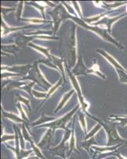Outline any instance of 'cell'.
Returning <instances> with one entry per match:
<instances>
[{
  "instance_id": "e575fe53",
  "label": "cell",
  "mask_w": 127,
  "mask_h": 159,
  "mask_svg": "<svg viewBox=\"0 0 127 159\" xmlns=\"http://www.w3.org/2000/svg\"><path fill=\"white\" fill-rule=\"evenodd\" d=\"M72 4H73V7H74V9H75V11H76V13H77V15H78L79 18H81V19H83L82 13H81V8H80V6H79L78 2H75V1H73V2H72Z\"/></svg>"
},
{
  "instance_id": "cb8c5ba5",
  "label": "cell",
  "mask_w": 127,
  "mask_h": 159,
  "mask_svg": "<svg viewBox=\"0 0 127 159\" xmlns=\"http://www.w3.org/2000/svg\"><path fill=\"white\" fill-rule=\"evenodd\" d=\"M90 71H91V74L97 75L98 76H100V77L102 78V79L106 80V76L104 74V73H102V72H100V69H99L98 65H97L96 63L94 64V65H93L90 68Z\"/></svg>"
},
{
  "instance_id": "4dcf8cb0",
  "label": "cell",
  "mask_w": 127,
  "mask_h": 159,
  "mask_svg": "<svg viewBox=\"0 0 127 159\" xmlns=\"http://www.w3.org/2000/svg\"><path fill=\"white\" fill-rule=\"evenodd\" d=\"M117 121L120 122L121 127H124L127 125V115H122V116H118L117 117Z\"/></svg>"
},
{
  "instance_id": "74e56055",
  "label": "cell",
  "mask_w": 127,
  "mask_h": 159,
  "mask_svg": "<svg viewBox=\"0 0 127 159\" xmlns=\"http://www.w3.org/2000/svg\"><path fill=\"white\" fill-rule=\"evenodd\" d=\"M16 139V135H10V134H9V135H7V134H4V135L2 136V139H1V141L2 142V143H4V142H6V140H13V139Z\"/></svg>"
},
{
  "instance_id": "5b68a950",
  "label": "cell",
  "mask_w": 127,
  "mask_h": 159,
  "mask_svg": "<svg viewBox=\"0 0 127 159\" xmlns=\"http://www.w3.org/2000/svg\"><path fill=\"white\" fill-rule=\"evenodd\" d=\"M49 15H51V17L53 19L52 22L54 24V34H56L62 22L65 21V19H67L66 16L68 13L66 12V9L63 7L62 4H59V6H57V7L49 12Z\"/></svg>"
},
{
  "instance_id": "f35d334b",
  "label": "cell",
  "mask_w": 127,
  "mask_h": 159,
  "mask_svg": "<svg viewBox=\"0 0 127 159\" xmlns=\"http://www.w3.org/2000/svg\"><path fill=\"white\" fill-rule=\"evenodd\" d=\"M115 155L117 156V157H118V159H125V158H124V157H121V156L119 155V154H115Z\"/></svg>"
},
{
  "instance_id": "ffe728a7",
  "label": "cell",
  "mask_w": 127,
  "mask_h": 159,
  "mask_svg": "<svg viewBox=\"0 0 127 159\" xmlns=\"http://www.w3.org/2000/svg\"><path fill=\"white\" fill-rule=\"evenodd\" d=\"M1 26H2V36H6V35L7 34H9V33L18 30L20 29L22 30L24 29V28L31 27V26H23V27H10V26H8L7 27V25H6V22H4L3 18H2V24H1Z\"/></svg>"
},
{
  "instance_id": "484cf974",
  "label": "cell",
  "mask_w": 127,
  "mask_h": 159,
  "mask_svg": "<svg viewBox=\"0 0 127 159\" xmlns=\"http://www.w3.org/2000/svg\"><path fill=\"white\" fill-rule=\"evenodd\" d=\"M70 153H71L73 150H76V139H75V134H74V126H73V130H72V134L71 138H70ZM77 151V150H75Z\"/></svg>"
},
{
  "instance_id": "3957f363",
  "label": "cell",
  "mask_w": 127,
  "mask_h": 159,
  "mask_svg": "<svg viewBox=\"0 0 127 159\" xmlns=\"http://www.w3.org/2000/svg\"><path fill=\"white\" fill-rule=\"evenodd\" d=\"M42 62H43V61H35L33 63V65H32V69L29 71V75L25 76L22 80H31L32 82L37 83L38 84L40 85L42 88H43L46 90H49L52 87V85L45 79V77L42 74V72H40L39 67H38V64L42 63Z\"/></svg>"
},
{
  "instance_id": "d6986e66",
  "label": "cell",
  "mask_w": 127,
  "mask_h": 159,
  "mask_svg": "<svg viewBox=\"0 0 127 159\" xmlns=\"http://www.w3.org/2000/svg\"><path fill=\"white\" fill-rule=\"evenodd\" d=\"M2 112L4 117L6 118V119H11V120H13V121H14L15 123H23V124L27 125V123H26L24 119H22V118L18 117V116H16V115L14 114V113H11V112H6L5 111L2 110Z\"/></svg>"
},
{
  "instance_id": "4fadbf2b",
  "label": "cell",
  "mask_w": 127,
  "mask_h": 159,
  "mask_svg": "<svg viewBox=\"0 0 127 159\" xmlns=\"http://www.w3.org/2000/svg\"><path fill=\"white\" fill-rule=\"evenodd\" d=\"M96 52H99L100 54L102 55V56L104 57L105 58V59L107 60V61H108L109 62V63L111 64V65H112L113 67L115 68V70H116V69H121V70L127 71L126 69H124L123 66H122V65H121V64L118 63V62L115 59V58L113 57L112 56H111V55H110L109 53H108V52H106V51L102 50V49H97Z\"/></svg>"
},
{
  "instance_id": "5bb4252c",
  "label": "cell",
  "mask_w": 127,
  "mask_h": 159,
  "mask_svg": "<svg viewBox=\"0 0 127 159\" xmlns=\"http://www.w3.org/2000/svg\"><path fill=\"white\" fill-rule=\"evenodd\" d=\"M71 134H72V130H69L68 128L65 130L64 137H63L60 145L58 146L57 147H55V148L52 149V150L55 151L54 154H63V152H64L65 148H66V147H65V145H66L67 140L70 139V137H71Z\"/></svg>"
},
{
  "instance_id": "8992f818",
  "label": "cell",
  "mask_w": 127,
  "mask_h": 159,
  "mask_svg": "<svg viewBox=\"0 0 127 159\" xmlns=\"http://www.w3.org/2000/svg\"><path fill=\"white\" fill-rule=\"evenodd\" d=\"M67 72H68V76H69V79L70 80V83L71 84L73 85V89L75 90L76 93L77 95V97H78L79 102L81 103V107H82V110L83 112H84V114H88V111H87V109L88 107H89V104L88 103H86L85 100H84V98L82 95V92H81V86L79 84L78 80H77V77L76 76L73 74V72H70V69L67 68Z\"/></svg>"
},
{
  "instance_id": "ba28073f",
  "label": "cell",
  "mask_w": 127,
  "mask_h": 159,
  "mask_svg": "<svg viewBox=\"0 0 127 159\" xmlns=\"http://www.w3.org/2000/svg\"><path fill=\"white\" fill-rule=\"evenodd\" d=\"M32 65H14V66H2V71L5 72H13L20 76H27L29 71L32 69Z\"/></svg>"
},
{
  "instance_id": "52a82bcc",
  "label": "cell",
  "mask_w": 127,
  "mask_h": 159,
  "mask_svg": "<svg viewBox=\"0 0 127 159\" xmlns=\"http://www.w3.org/2000/svg\"><path fill=\"white\" fill-rule=\"evenodd\" d=\"M68 45L69 52L70 55V59L72 61V65L77 64V38H76V25H73V30L71 32L70 38L67 42Z\"/></svg>"
},
{
  "instance_id": "f1b7e54d",
  "label": "cell",
  "mask_w": 127,
  "mask_h": 159,
  "mask_svg": "<svg viewBox=\"0 0 127 159\" xmlns=\"http://www.w3.org/2000/svg\"><path fill=\"white\" fill-rule=\"evenodd\" d=\"M120 146H122V145H118V146H116V147H104V148H102V147H93L92 148L95 149L96 151H99V152H105V151H111V150H115V149H117L118 147H119Z\"/></svg>"
},
{
  "instance_id": "83f0119b",
  "label": "cell",
  "mask_w": 127,
  "mask_h": 159,
  "mask_svg": "<svg viewBox=\"0 0 127 159\" xmlns=\"http://www.w3.org/2000/svg\"><path fill=\"white\" fill-rule=\"evenodd\" d=\"M101 128H102V126H101L100 123H98L96 126H95V127L92 129V130L89 132V133H88V134H86V135H85V140H88V139H91V138L94 137V136H95V134H96L97 132H98V130H100Z\"/></svg>"
},
{
  "instance_id": "d590c367",
  "label": "cell",
  "mask_w": 127,
  "mask_h": 159,
  "mask_svg": "<svg viewBox=\"0 0 127 159\" xmlns=\"http://www.w3.org/2000/svg\"><path fill=\"white\" fill-rule=\"evenodd\" d=\"M32 95L37 99H44L47 96V92H37L36 90H32Z\"/></svg>"
},
{
  "instance_id": "1f68e13d",
  "label": "cell",
  "mask_w": 127,
  "mask_h": 159,
  "mask_svg": "<svg viewBox=\"0 0 127 159\" xmlns=\"http://www.w3.org/2000/svg\"><path fill=\"white\" fill-rule=\"evenodd\" d=\"M92 144H96V140H95V138L94 137L88 139V141L86 140L85 142H84L82 144V147H84V148H85L87 150H88V149H89V147H91Z\"/></svg>"
},
{
  "instance_id": "9a60e30c",
  "label": "cell",
  "mask_w": 127,
  "mask_h": 159,
  "mask_svg": "<svg viewBox=\"0 0 127 159\" xmlns=\"http://www.w3.org/2000/svg\"><path fill=\"white\" fill-rule=\"evenodd\" d=\"M15 130V135H16V149H14L12 147H9L10 149H12L16 153V155H17V159H22L23 157H27L29 154H30L32 150H29V151H25L24 150H20V147H19V141H18V137H19V134H18V131Z\"/></svg>"
},
{
  "instance_id": "7c38bea8",
  "label": "cell",
  "mask_w": 127,
  "mask_h": 159,
  "mask_svg": "<svg viewBox=\"0 0 127 159\" xmlns=\"http://www.w3.org/2000/svg\"><path fill=\"white\" fill-rule=\"evenodd\" d=\"M22 132H23L24 139H25L27 142H29V143H31V146H32V147L33 148V151H34L35 154H36V156L40 157V158H43V159L44 158L43 154H41V152H40V150H39V147H36V145H35L34 141L32 140V137L30 135V134H29V132L27 131V129H26V127H25V124L22 125Z\"/></svg>"
},
{
  "instance_id": "30bf717a",
  "label": "cell",
  "mask_w": 127,
  "mask_h": 159,
  "mask_svg": "<svg viewBox=\"0 0 127 159\" xmlns=\"http://www.w3.org/2000/svg\"><path fill=\"white\" fill-rule=\"evenodd\" d=\"M74 76H81V75H88L91 74V71L90 68H87L83 61L82 56H80L77 64H76L75 67L73 68L71 71Z\"/></svg>"
},
{
  "instance_id": "d4e9b609",
  "label": "cell",
  "mask_w": 127,
  "mask_h": 159,
  "mask_svg": "<svg viewBox=\"0 0 127 159\" xmlns=\"http://www.w3.org/2000/svg\"><path fill=\"white\" fill-rule=\"evenodd\" d=\"M118 76L119 77L120 83L127 84V71L121 70V69H116Z\"/></svg>"
},
{
  "instance_id": "f546056e",
  "label": "cell",
  "mask_w": 127,
  "mask_h": 159,
  "mask_svg": "<svg viewBox=\"0 0 127 159\" xmlns=\"http://www.w3.org/2000/svg\"><path fill=\"white\" fill-rule=\"evenodd\" d=\"M17 107H18V111H20V114H21V116H22V119H24L26 123H28V122H29V119H28L27 116H26V114H25V111H24L23 107H22V103H18V104H17Z\"/></svg>"
},
{
  "instance_id": "d6a6232c",
  "label": "cell",
  "mask_w": 127,
  "mask_h": 159,
  "mask_svg": "<svg viewBox=\"0 0 127 159\" xmlns=\"http://www.w3.org/2000/svg\"><path fill=\"white\" fill-rule=\"evenodd\" d=\"M17 100H18L19 101V103H23L24 104L26 105L28 107V108L29 109V110H31V107H30V104H29V100L28 99H26V98L23 97V96H17Z\"/></svg>"
},
{
  "instance_id": "6da1fadb",
  "label": "cell",
  "mask_w": 127,
  "mask_h": 159,
  "mask_svg": "<svg viewBox=\"0 0 127 159\" xmlns=\"http://www.w3.org/2000/svg\"><path fill=\"white\" fill-rule=\"evenodd\" d=\"M66 18H67V19L73 20V22H75L76 24L79 25L80 26H81V27L84 28V29H86V30H88L92 31V32L95 33V34H96L98 36H100V38H102L103 39L105 40V41H107V42H111V43L114 44L115 46H117L118 48H119L120 49H122V50L124 49L123 45H122L120 43H118V42H117L115 38H112L111 35V34H110V33L108 32V30L105 29V28L100 27V26H95V25H88V24L86 23V22H84L83 19H81V18H77V16H73V15H71L70 14H68V15H67Z\"/></svg>"
},
{
  "instance_id": "44dd1931",
  "label": "cell",
  "mask_w": 127,
  "mask_h": 159,
  "mask_svg": "<svg viewBox=\"0 0 127 159\" xmlns=\"http://www.w3.org/2000/svg\"><path fill=\"white\" fill-rule=\"evenodd\" d=\"M52 60H53V63H54L56 67L59 69V71L61 72L63 80H65V69L64 67H63V61L61 58H59L55 56H52Z\"/></svg>"
},
{
  "instance_id": "9c48e42d",
  "label": "cell",
  "mask_w": 127,
  "mask_h": 159,
  "mask_svg": "<svg viewBox=\"0 0 127 159\" xmlns=\"http://www.w3.org/2000/svg\"><path fill=\"white\" fill-rule=\"evenodd\" d=\"M127 15V13H125L123 15H119V16L115 17V18H108V17H104L102 19H100L98 22L93 24L92 25H95V26H100V27L105 28L108 30V32L110 34H111V26L115 22H116L117 21L120 19V18H123L124 16Z\"/></svg>"
},
{
  "instance_id": "ab89813d",
  "label": "cell",
  "mask_w": 127,
  "mask_h": 159,
  "mask_svg": "<svg viewBox=\"0 0 127 159\" xmlns=\"http://www.w3.org/2000/svg\"><path fill=\"white\" fill-rule=\"evenodd\" d=\"M70 159H74V158H70Z\"/></svg>"
},
{
  "instance_id": "4316f807",
  "label": "cell",
  "mask_w": 127,
  "mask_h": 159,
  "mask_svg": "<svg viewBox=\"0 0 127 159\" xmlns=\"http://www.w3.org/2000/svg\"><path fill=\"white\" fill-rule=\"evenodd\" d=\"M79 121L81 123V127L84 130V134H87V124H86V119H85V116H84V112H79Z\"/></svg>"
},
{
  "instance_id": "7402d4cb",
  "label": "cell",
  "mask_w": 127,
  "mask_h": 159,
  "mask_svg": "<svg viewBox=\"0 0 127 159\" xmlns=\"http://www.w3.org/2000/svg\"><path fill=\"white\" fill-rule=\"evenodd\" d=\"M63 81H64V80H63V78L62 77L61 79L59 80V81H58L57 83H56L54 85V86H52V87L50 89H49V90H48V92H47V96H46V98H45V99H43V103H41V105L43 104V103H44V102L46 101L47 99H48L49 97H51V95L53 94V93H54V92H55L56 90H57V89H58V88L59 87V86H61V85H62V84H63Z\"/></svg>"
},
{
  "instance_id": "8fae6325",
  "label": "cell",
  "mask_w": 127,
  "mask_h": 159,
  "mask_svg": "<svg viewBox=\"0 0 127 159\" xmlns=\"http://www.w3.org/2000/svg\"><path fill=\"white\" fill-rule=\"evenodd\" d=\"M35 83L34 82L31 81L30 83L27 84V83H21L20 81H17V82H12V84H10L7 85V89L8 90H10V89H22V90H25L31 96H33L32 95V87L34 86Z\"/></svg>"
},
{
  "instance_id": "e0dca14e",
  "label": "cell",
  "mask_w": 127,
  "mask_h": 159,
  "mask_svg": "<svg viewBox=\"0 0 127 159\" xmlns=\"http://www.w3.org/2000/svg\"><path fill=\"white\" fill-rule=\"evenodd\" d=\"M29 46L30 47L33 48L34 49L37 50L38 52H39L40 53L44 55L45 57H47V59L50 60L51 61H53V60H52V56L49 53V51H50V49L49 48H45V47H42V46H39V45H36V44H33V43H29Z\"/></svg>"
},
{
  "instance_id": "7a4b0ae2",
  "label": "cell",
  "mask_w": 127,
  "mask_h": 159,
  "mask_svg": "<svg viewBox=\"0 0 127 159\" xmlns=\"http://www.w3.org/2000/svg\"><path fill=\"white\" fill-rule=\"evenodd\" d=\"M87 116H88L89 117H91L92 119H94L95 121H96L97 123H100L104 129L105 130L106 133H107V135H108V146H113V145H122L124 143L127 145V140L126 139H123L120 137L119 134H118V131H117L116 128V124L115 123H107V122L102 121L100 119H97V118L94 117L92 115L87 114Z\"/></svg>"
},
{
  "instance_id": "277c9868",
  "label": "cell",
  "mask_w": 127,
  "mask_h": 159,
  "mask_svg": "<svg viewBox=\"0 0 127 159\" xmlns=\"http://www.w3.org/2000/svg\"><path fill=\"white\" fill-rule=\"evenodd\" d=\"M80 107V105H77L71 111H70L69 113H67L65 116H62V117L59 118L58 119H55V121H53L52 123H47V124H43V125H39L38 127H49V128L51 129L53 131H55L57 129H63V130H66V124L69 121H70L73 117V116L76 113L77 110Z\"/></svg>"
},
{
  "instance_id": "603a6c76",
  "label": "cell",
  "mask_w": 127,
  "mask_h": 159,
  "mask_svg": "<svg viewBox=\"0 0 127 159\" xmlns=\"http://www.w3.org/2000/svg\"><path fill=\"white\" fill-rule=\"evenodd\" d=\"M55 119L53 117H47V116H45L44 113H43L41 116V117L39 118L38 120H36L35 123H33L32 124V127H34V126H36V125H39V124H42V123H45V122H50V121H55Z\"/></svg>"
},
{
  "instance_id": "836d02e7",
  "label": "cell",
  "mask_w": 127,
  "mask_h": 159,
  "mask_svg": "<svg viewBox=\"0 0 127 159\" xmlns=\"http://www.w3.org/2000/svg\"><path fill=\"white\" fill-rule=\"evenodd\" d=\"M23 21H25L27 22H30V23H44V22H50V21H46V20L43 19H38V18H29V19H22Z\"/></svg>"
},
{
  "instance_id": "ac0fdd59",
  "label": "cell",
  "mask_w": 127,
  "mask_h": 159,
  "mask_svg": "<svg viewBox=\"0 0 127 159\" xmlns=\"http://www.w3.org/2000/svg\"><path fill=\"white\" fill-rule=\"evenodd\" d=\"M74 92H75V90H74V89H72V90H70V92H67L66 94H65L64 96H63V98H62V99H61V101L59 102V105L57 106V107L55 108V113H57L58 111L61 110V109L64 107V105L66 104V102L68 101L69 99H70V98L73 96Z\"/></svg>"
},
{
  "instance_id": "8d00e7d4",
  "label": "cell",
  "mask_w": 127,
  "mask_h": 159,
  "mask_svg": "<svg viewBox=\"0 0 127 159\" xmlns=\"http://www.w3.org/2000/svg\"><path fill=\"white\" fill-rule=\"evenodd\" d=\"M23 5L24 2H20L19 4H18V9H17V18H18V20L21 19V15H22V9H23Z\"/></svg>"
},
{
  "instance_id": "2e32d148",
  "label": "cell",
  "mask_w": 127,
  "mask_h": 159,
  "mask_svg": "<svg viewBox=\"0 0 127 159\" xmlns=\"http://www.w3.org/2000/svg\"><path fill=\"white\" fill-rule=\"evenodd\" d=\"M53 133H54V131H53L51 128H49L48 130H47V131L46 132V134L43 135V139H41V141L38 143L37 147H39V148H43V147H45L46 145L49 144V143H51V141Z\"/></svg>"
}]
</instances>
